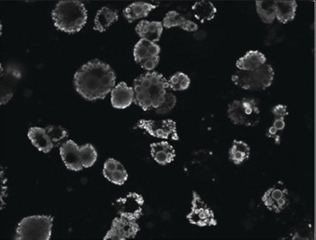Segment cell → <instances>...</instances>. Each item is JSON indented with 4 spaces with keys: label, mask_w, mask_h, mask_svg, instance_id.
I'll list each match as a JSON object with an SVG mask.
<instances>
[{
    "label": "cell",
    "mask_w": 316,
    "mask_h": 240,
    "mask_svg": "<svg viewBox=\"0 0 316 240\" xmlns=\"http://www.w3.org/2000/svg\"><path fill=\"white\" fill-rule=\"evenodd\" d=\"M116 76L111 66L98 59L83 64L75 73L76 91L88 100L104 99L112 90Z\"/></svg>",
    "instance_id": "6da1fadb"
},
{
    "label": "cell",
    "mask_w": 316,
    "mask_h": 240,
    "mask_svg": "<svg viewBox=\"0 0 316 240\" xmlns=\"http://www.w3.org/2000/svg\"><path fill=\"white\" fill-rule=\"evenodd\" d=\"M168 88V80L161 74H143L134 80V102L144 111L156 109L164 102Z\"/></svg>",
    "instance_id": "7a4b0ae2"
},
{
    "label": "cell",
    "mask_w": 316,
    "mask_h": 240,
    "mask_svg": "<svg viewBox=\"0 0 316 240\" xmlns=\"http://www.w3.org/2000/svg\"><path fill=\"white\" fill-rule=\"evenodd\" d=\"M54 26L59 30L73 33L80 31L86 22L87 10L78 0H60L52 12Z\"/></svg>",
    "instance_id": "3957f363"
},
{
    "label": "cell",
    "mask_w": 316,
    "mask_h": 240,
    "mask_svg": "<svg viewBox=\"0 0 316 240\" xmlns=\"http://www.w3.org/2000/svg\"><path fill=\"white\" fill-rule=\"evenodd\" d=\"M52 222L50 216L25 217L18 224L14 239L48 240L52 234Z\"/></svg>",
    "instance_id": "277c9868"
},
{
    "label": "cell",
    "mask_w": 316,
    "mask_h": 240,
    "mask_svg": "<svg viewBox=\"0 0 316 240\" xmlns=\"http://www.w3.org/2000/svg\"><path fill=\"white\" fill-rule=\"evenodd\" d=\"M274 72L272 67L265 64L253 70H239L232 76L233 83L245 90H258L268 88L272 84Z\"/></svg>",
    "instance_id": "5b68a950"
},
{
    "label": "cell",
    "mask_w": 316,
    "mask_h": 240,
    "mask_svg": "<svg viewBox=\"0 0 316 240\" xmlns=\"http://www.w3.org/2000/svg\"><path fill=\"white\" fill-rule=\"evenodd\" d=\"M227 114L234 124L246 126L258 124L260 116L257 102L248 98L235 100L230 102L228 106Z\"/></svg>",
    "instance_id": "8992f818"
},
{
    "label": "cell",
    "mask_w": 316,
    "mask_h": 240,
    "mask_svg": "<svg viewBox=\"0 0 316 240\" xmlns=\"http://www.w3.org/2000/svg\"><path fill=\"white\" fill-rule=\"evenodd\" d=\"M160 51V46L155 42L141 38L134 47V60L142 68L151 70L159 62Z\"/></svg>",
    "instance_id": "52a82bcc"
},
{
    "label": "cell",
    "mask_w": 316,
    "mask_h": 240,
    "mask_svg": "<svg viewBox=\"0 0 316 240\" xmlns=\"http://www.w3.org/2000/svg\"><path fill=\"white\" fill-rule=\"evenodd\" d=\"M137 127L145 130L151 136L164 139L178 138L176 123L170 119L162 120H140Z\"/></svg>",
    "instance_id": "ba28073f"
},
{
    "label": "cell",
    "mask_w": 316,
    "mask_h": 240,
    "mask_svg": "<svg viewBox=\"0 0 316 240\" xmlns=\"http://www.w3.org/2000/svg\"><path fill=\"white\" fill-rule=\"evenodd\" d=\"M262 199L264 204L270 210L280 212L288 206L289 194L283 183L278 182L264 192Z\"/></svg>",
    "instance_id": "9c48e42d"
},
{
    "label": "cell",
    "mask_w": 316,
    "mask_h": 240,
    "mask_svg": "<svg viewBox=\"0 0 316 240\" xmlns=\"http://www.w3.org/2000/svg\"><path fill=\"white\" fill-rule=\"evenodd\" d=\"M144 204L142 197L136 192H129L116 202L120 216L136 220L140 216Z\"/></svg>",
    "instance_id": "30bf717a"
},
{
    "label": "cell",
    "mask_w": 316,
    "mask_h": 240,
    "mask_svg": "<svg viewBox=\"0 0 316 240\" xmlns=\"http://www.w3.org/2000/svg\"><path fill=\"white\" fill-rule=\"evenodd\" d=\"M138 230L139 226L136 220L120 216L112 220L110 229L104 239L123 240L133 238Z\"/></svg>",
    "instance_id": "8fae6325"
},
{
    "label": "cell",
    "mask_w": 316,
    "mask_h": 240,
    "mask_svg": "<svg viewBox=\"0 0 316 240\" xmlns=\"http://www.w3.org/2000/svg\"><path fill=\"white\" fill-rule=\"evenodd\" d=\"M22 76L19 68L14 65L2 68L0 72V104H6L12 97L18 80Z\"/></svg>",
    "instance_id": "7c38bea8"
},
{
    "label": "cell",
    "mask_w": 316,
    "mask_h": 240,
    "mask_svg": "<svg viewBox=\"0 0 316 240\" xmlns=\"http://www.w3.org/2000/svg\"><path fill=\"white\" fill-rule=\"evenodd\" d=\"M60 154L68 170L77 172L84 168L81 163L80 146L72 140H68L61 145Z\"/></svg>",
    "instance_id": "4fadbf2b"
},
{
    "label": "cell",
    "mask_w": 316,
    "mask_h": 240,
    "mask_svg": "<svg viewBox=\"0 0 316 240\" xmlns=\"http://www.w3.org/2000/svg\"><path fill=\"white\" fill-rule=\"evenodd\" d=\"M272 112L274 120L268 129L266 136L274 140L276 144H279L282 132L286 126L285 118L288 114V108L286 105L278 104L272 108Z\"/></svg>",
    "instance_id": "5bb4252c"
},
{
    "label": "cell",
    "mask_w": 316,
    "mask_h": 240,
    "mask_svg": "<svg viewBox=\"0 0 316 240\" xmlns=\"http://www.w3.org/2000/svg\"><path fill=\"white\" fill-rule=\"evenodd\" d=\"M188 218L191 222L200 226L210 225L214 222L212 212L198 196L194 198L192 210Z\"/></svg>",
    "instance_id": "9a60e30c"
},
{
    "label": "cell",
    "mask_w": 316,
    "mask_h": 240,
    "mask_svg": "<svg viewBox=\"0 0 316 240\" xmlns=\"http://www.w3.org/2000/svg\"><path fill=\"white\" fill-rule=\"evenodd\" d=\"M134 98V90L124 82L118 83L111 92V103L112 106L124 109L129 106Z\"/></svg>",
    "instance_id": "2e32d148"
},
{
    "label": "cell",
    "mask_w": 316,
    "mask_h": 240,
    "mask_svg": "<svg viewBox=\"0 0 316 240\" xmlns=\"http://www.w3.org/2000/svg\"><path fill=\"white\" fill-rule=\"evenodd\" d=\"M102 173L108 180L118 185L123 184L128 178L124 166L113 158H110L105 162Z\"/></svg>",
    "instance_id": "e0dca14e"
},
{
    "label": "cell",
    "mask_w": 316,
    "mask_h": 240,
    "mask_svg": "<svg viewBox=\"0 0 316 240\" xmlns=\"http://www.w3.org/2000/svg\"><path fill=\"white\" fill-rule=\"evenodd\" d=\"M163 30L162 22L142 20L136 26V31L142 39L155 42L160 40Z\"/></svg>",
    "instance_id": "ac0fdd59"
},
{
    "label": "cell",
    "mask_w": 316,
    "mask_h": 240,
    "mask_svg": "<svg viewBox=\"0 0 316 240\" xmlns=\"http://www.w3.org/2000/svg\"><path fill=\"white\" fill-rule=\"evenodd\" d=\"M265 55L258 50H250L239 58L236 62V66L239 70H253L266 64Z\"/></svg>",
    "instance_id": "d6986e66"
},
{
    "label": "cell",
    "mask_w": 316,
    "mask_h": 240,
    "mask_svg": "<svg viewBox=\"0 0 316 240\" xmlns=\"http://www.w3.org/2000/svg\"><path fill=\"white\" fill-rule=\"evenodd\" d=\"M152 157L158 164L165 165L172 162L176 156L174 148L167 142H161L150 144Z\"/></svg>",
    "instance_id": "ffe728a7"
},
{
    "label": "cell",
    "mask_w": 316,
    "mask_h": 240,
    "mask_svg": "<svg viewBox=\"0 0 316 240\" xmlns=\"http://www.w3.org/2000/svg\"><path fill=\"white\" fill-rule=\"evenodd\" d=\"M28 136L32 144L38 150L44 153L50 152L54 146L44 128L38 126L31 127L28 130Z\"/></svg>",
    "instance_id": "44dd1931"
},
{
    "label": "cell",
    "mask_w": 316,
    "mask_h": 240,
    "mask_svg": "<svg viewBox=\"0 0 316 240\" xmlns=\"http://www.w3.org/2000/svg\"><path fill=\"white\" fill-rule=\"evenodd\" d=\"M297 6L294 0H274L276 18L282 24L292 21L296 16Z\"/></svg>",
    "instance_id": "7402d4cb"
},
{
    "label": "cell",
    "mask_w": 316,
    "mask_h": 240,
    "mask_svg": "<svg viewBox=\"0 0 316 240\" xmlns=\"http://www.w3.org/2000/svg\"><path fill=\"white\" fill-rule=\"evenodd\" d=\"M162 25L166 28L179 26L188 32H194L198 25L194 22L186 19L175 10L168 12L163 19Z\"/></svg>",
    "instance_id": "603a6c76"
},
{
    "label": "cell",
    "mask_w": 316,
    "mask_h": 240,
    "mask_svg": "<svg viewBox=\"0 0 316 240\" xmlns=\"http://www.w3.org/2000/svg\"><path fill=\"white\" fill-rule=\"evenodd\" d=\"M156 6V5L146 2H134L124 9L123 14L129 22H132L136 20L146 16Z\"/></svg>",
    "instance_id": "cb8c5ba5"
},
{
    "label": "cell",
    "mask_w": 316,
    "mask_h": 240,
    "mask_svg": "<svg viewBox=\"0 0 316 240\" xmlns=\"http://www.w3.org/2000/svg\"><path fill=\"white\" fill-rule=\"evenodd\" d=\"M118 18L116 10L104 6L98 10L96 14L94 29L100 32H104L112 22L117 20Z\"/></svg>",
    "instance_id": "d4e9b609"
},
{
    "label": "cell",
    "mask_w": 316,
    "mask_h": 240,
    "mask_svg": "<svg viewBox=\"0 0 316 240\" xmlns=\"http://www.w3.org/2000/svg\"><path fill=\"white\" fill-rule=\"evenodd\" d=\"M192 10L194 16L202 22L213 19L217 11L212 2L206 0L195 2Z\"/></svg>",
    "instance_id": "484cf974"
},
{
    "label": "cell",
    "mask_w": 316,
    "mask_h": 240,
    "mask_svg": "<svg viewBox=\"0 0 316 240\" xmlns=\"http://www.w3.org/2000/svg\"><path fill=\"white\" fill-rule=\"evenodd\" d=\"M250 152V148L246 142L234 140L230 150L229 156L234 164H240L248 158Z\"/></svg>",
    "instance_id": "4316f807"
},
{
    "label": "cell",
    "mask_w": 316,
    "mask_h": 240,
    "mask_svg": "<svg viewBox=\"0 0 316 240\" xmlns=\"http://www.w3.org/2000/svg\"><path fill=\"white\" fill-rule=\"evenodd\" d=\"M256 12L262 22L270 24L276 18L274 0L256 1Z\"/></svg>",
    "instance_id": "83f0119b"
},
{
    "label": "cell",
    "mask_w": 316,
    "mask_h": 240,
    "mask_svg": "<svg viewBox=\"0 0 316 240\" xmlns=\"http://www.w3.org/2000/svg\"><path fill=\"white\" fill-rule=\"evenodd\" d=\"M80 152L82 166L84 168L92 166L96 162L98 154L94 147L90 144L80 146Z\"/></svg>",
    "instance_id": "f1b7e54d"
},
{
    "label": "cell",
    "mask_w": 316,
    "mask_h": 240,
    "mask_svg": "<svg viewBox=\"0 0 316 240\" xmlns=\"http://www.w3.org/2000/svg\"><path fill=\"white\" fill-rule=\"evenodd\" d=\"M168 87L174 91L186 90L190 86V80L188 75L178 72L173 74L168 80Z\"/></svg>",
    "instance_id": "f546056e"
},
{
    "label": "cell",
    "mask_w": 316,
    "mask_h": 240,
    "mask_svg": "<svg viewBox=\"0 0 316 240\" xmlns=\"http://www.w3.org/2000/svg\"><path fill=\"white\" fill-rule=\"evenodd\" d=\"M54 146H59L68 137V131L58 125H48L44 128Z\"/></svg>",
    "instance_id": "4dcf8cb0"
},
{
    "label": "cell",
    "mask_w": 316,
    "mask_h": 240,
    "mask_svg": "<svg viewBox=\"0 0 316 240\" xmlns=\"http://www.w3.org/2000/svg\"><path fill=\"white\" fill-rule=\"evenodd\" d=\"M176 96L171 92H166L165 98L162 104L156 109V113L164 114L170 111L176 105Z\"/></svg>",
    "instance_id": "1f68e13d"
}]
</instances>
